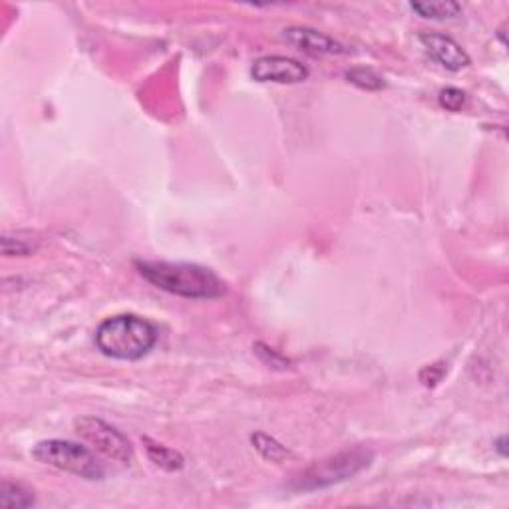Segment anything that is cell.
<instances>
[{
  "mask_svg": "<svg viewBox=\"0 0 509 509\" xmlns=\"http://www.w3.org/2000/svg\"><path fill=\"white\" fill-rule=\"evenodd\" d=\"M136 269L149 284L183 299H217L225 294V283L208 267L195 263L136 261Z\"/></svg>",
  "mask_w": 509,
  "mask_h": 509,
  "instance_id": "1",
  "label": "cell"
},
{
  "mask_svg": "<svg viewBox=\"0 0 509 509\" xmlns=\"http://www.w3.org/2000/svg\"><path fill=\"white\" fill-rule=\"evenodd\" d=\"M157 328L136 315L106 318L96 330V346L115 361H140L156 346Z\"/></svg>",
  "mask_w": 509,
  "mask_h": 509,
  "instance_id": "2",
  "label": "cell"
},
{
  "mask_svg": "<svg viewBox=\"0 0 509 509\" xmlns=\"http://www.w3.org/2000/svg\"><path fill=\"white\" fill-rule=\"evenodd\" d=\"M372 458L374 452L364 448V445L343 450L335 455H328L325 460L315 462L307 470H302L297 478H293L291 488L294 491H317L336 486L369 468Z\"/></svg>",
  "mask_w": 509,
  "mask_h": 509,
  "instance_id": "3",
  "label": "cell"
},
{
  "mask_svg": "<svg viewBox=\"0 0 509 509\" xmlns=\"http://www.w3.org/2000/svg\"><path fill=\"white\" fill-rule=\"evenodd\" d=\"M34 460L82 479H102L104 466L86 445L70 440H42L32 450Z\"/></svg>",
  "mask_w": 509,
  "mask_h": 509,
  "instance_id": "4",
  "label": "cell"
},
{
  "mask_svg": "<svg viewBox=\"0 0 509 509\" xmlns=\"http://www.w3.org/2000/svg\"><path fill=\"white\" fill-rule=\"evenodd\" d=\"M74 426L78 436L110 462L122 463V466H130L133 458H136L128 437L120 430H115V428L110 426L108 422H104L102 418H94V416L78 418Z\"/></svg>",
  "mask_w": 509,
  "mask_h": 509,
  "instance_id": "5",
  "label": "cell"
},
{
  "mask_svg": "<svg viewBox=\"0 0 509 509\" xmlns=\"http://www.w3.org/2000/svg\"><path fill=\"white\" fill-rule=\"evenodd\" d=\"M251 76L257 82L301 84L309 78V70L299 60L287 56H263L253 62Z\"/></svg>",
  "mask_w": 509,
  "mask_h": 509,
  "instance_id": "6",
  "label": "cell"
},
{
  "mask_svg": "<svg viewBox=\"0 0 509 509\" xmlns=\"http://www.w3.org/2000/svg\"><path fill=\"white\" fill-rule=\"evenodd\" d=\"M418 40L426 50V55L445 70H450V72H460V70L470 66L471 60L468 56V52L463 50L454 38L445 37V34L422 32Z\"/></svg>",
  "mask_w": 509,
  "mask_h": 509,
  "instance_id": "7",
  "label": "cell"
},
{
  "mask_svg": "<svg viewBox=\"0 0 509 509\" xmlns=\"http://www.w3.org/2000/svg\"><path fill=\"white\" fill-rule=\"evenodd\" d=\"M283 37L291 47L307 52L310 56H335L348 52L341 42H336L335 38H330L315 29H307V26H293V29L283 32Z\"/></svg>",
  "mask_w": 509,
  "mask_h": 509,
  "instance_id": "8",
  "label": "cell"
},
{
  "mask_svg": "<svg viewBox=\"0 0 509 509\" xmlns=\"http://www.w3.org/2000/svg\"><path fill=\"white\" fill-rule=\"evenodd\" d=\"M148 458L156 463L157 468H162L165 471H177L183 468V455L180 452H175L172 448H167L164 444H157L149 437H144Z\"/></svg>",
  "mask_w": 509,
  "mask_h": 509,
  "instance_id": "9",
  "label": "cell"
},
{
  "mask_svg": "<svg viewBox=\"0 0 509 509\" xmlns=\"http://www.w3.org/2000/svg\"><path fill=\"white\" fill-rule=\"evenodd\" d=\"M34 504L37 499L29 488L8 479L0 484V505L3 507H32Z\"/></svg>",
  "mask_w": 509,
  "mask_h": 509,
  "instance_id": "10",
  "label": "cell"
},
{
  "mask_svg": "<svg viewBox=\"0 0 509 509\" xmlns=\"http://www.w3.org/2000/svg\"><path fill=\"white\" fill-rule=\"evenodd\" d=\"M414 13H418L422 19H430V21H448V19H455V16L462 14V4L458 3H412L410 4Z\"/></svg>",
  "mask_w": 509,
  "mask_h": 509,
  "instance_id": "11",
  "label": "cell"
},
{
  "mask_svg": "<svg viewBox=\"0 0 509 509\" xmlns=\"http://www.w3.org/2000/svg\"><path fill=\"white\" fill-rule=\"evenodd\" d=\"M38 249V241L32 239L30 233L3 235V253L4 257H26Z\"/></svg>",
  "mask_w": 509,
  "mask_h": 509,
  "instance_id": "12",
  "label": "cell"
},
{
  "mask_svg": "<svg viewBox=\"0 0 509 509\" xmlns=\"http://www.w3.org/2000/svg\"><path fill=\"white\" fill-rule=\"evenodd\" d=\"M251 442L255 445V450L263 455L265 460H269V462H283V460H287L289 458V450L284 448V445L281 442H276L275 437L271 436H267V434H261V432H257L251 436Z\"/></svg>",
  "mask_w": 509,
  "mask_h": 509,
  "instance_id": "13",
  "label": "cell"
},
{
  "mask_svg": "<svg viewBox=\"0 0 509 509\" xmlns=\"http://www.w3.org/2000/svg\"><path fill=\"white\" fill-rule=\"evenodd\" d=\"M346 80L351 84L359 86L361 90H366V92H378V90H382L384 86H386V82H384V78L378 72H374L372 68H352V70H348Z\"/></svg>",
  "mask_w": 509,
  "mask_h": 509,
  "instance_id": "14",
  "label": "cell"
},
{
  "mask_svg": "<svg viewBox=\"0 0 509 509\" xmlns=\"http://www.w3.org/2000/svg\"><path fill=\"white\" fill-rule=\"evenodd\" d=\"M437 102L448 112H460L463 104H466V94L460 88H444L440 96H437Z\"/></svg>",
  "mask_w": 509,
  "mask_h": 509,
  "instance_id": "15",
  "label": "cell"
},
{
  "mask_svg": "<svg viewBox=\"0 0 509 509\" xmlns=\"http://www.w3.org/2000/svg\"><path fill=\"white\" fill-rule=\"evenodd\" d=\"M496 448H497V452H499V454H502V455H504V458H505V455H507V450H505V436H499V437H497V442H496Z\"/></svg>",
  "mask_w": 509,
  "mask_h": 509,
  "instance_id": "16",
  "label": "cell"
}]
</instances>
